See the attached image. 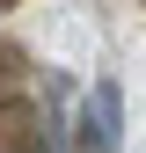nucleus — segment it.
I'll return each instance as SVG.
<instances>
[{"mask_svg":"<svg viewBox=\"0 0 146 153\" xmlns=\"http://www.w3.org/2000/svg\"><path fill=\"white\" fill-rule=\"evenodd\" d=\"M73 131H80V153H124V88L102 80L88 88V102H80V117H73Z\"/></svg>","mask_w":146,"mask_h":153,"instance_id":"f257e3e1","label":"nucleus"},{"mask_svg":"<svg viewBox=\"0 0 146 153\" xmlns=\"http://www.w3.org/2000/svg\"><path fill=\"white\" fill-rule=\"evenodd\" d=\"M36 153H80V131H73V95L66 80L44 88V117H36Z\"/></svg>","mask_w":146,"mask_h":153,"instance_id":"f03ea898","label":"nucleus"}]
</instances>
